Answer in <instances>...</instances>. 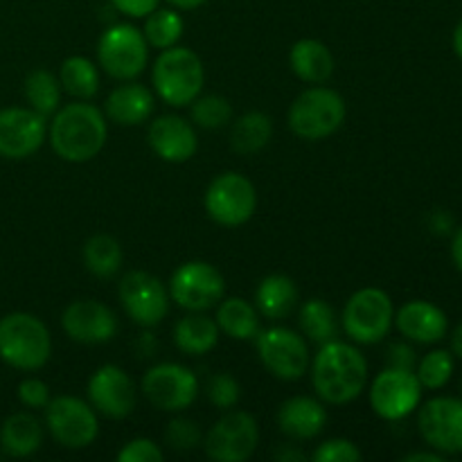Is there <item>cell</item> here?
<instances>
[{
	"instance_id": "1",
	"label": "cell",
	"mask_w": 462,
	"mask_h": 462,
	"mask_svg": "<svg viewBox=\"0 0 462 462\" xmlns=\"http://www.w3.org/2000/svg\"><path fill=\"white\" fill-rule=\"evenodd\" d=\"M368 361L352 343L329 341L319 346L311 359V383L316 395L328 404H350L364 393Z\"/></svg>"
},
{
	"instance_id": "2",
	"label": "cell",
	"mask_w": 462,
	"mask_h": 462,
	"mask_svg": "<svg viewBox=\"0 0 462 462\" xmlns=\"http://www.w3.org/2000/svg\"><path fill=\"white\" fill-rule=\"evenodd\" d=\"M108 126L104 113L86 99L59 108L50 122V144L68 162H86L106 144Z\"/></svg>"
},
{
	"instance_id": "3",
	"label": "cell",
	"mask_w": 462,
	"mask_h": 462,
	"mask_svg": "<svg viewBox=\"0 0 462 462\" xmlns=\"http://www.w3.org/2000/svg\"><path fill=\"white\" fill-rule=\"evenodd\" d=\"M52 355V337L39 316L12 311L0 319V359L16 370L43 368Z\"/></svg>"
},
{
	"instance_id": "4",
	"label": "cell",
	"mask_w": 462,
	"mask_h": 462,
	"mask_svg": "<svg viewBox=\"0 0 462 462\" xmlns=\"http://www.w3.org/2000/svg\"><path fill=\"white\" fill-rule=\"evenodd\" d=\"M153 88L158 97L170 106H188L194 97L201 95L206 70L203 61L194 50L171 45L161 50L153 61Z\"/></svg>"
},
{
	"instance_id": "5",
	"label": "cell",
	"mask_w": 462,
	"mask_h": 462,
	"mask_svg": "<svg viewBox=\"0 0 462 462\" xmlns=\"http://www.w3.org/2000/svg\"><path fill=\"white\" fill-rule=\"evenodd\" d=\"M346 99L332 88L311 86L302 90L289 106V126L302 140H325L346 122Z\"/></svg>"
},
{
	"instance_id": "6",
	"label": "cell",
	"mask_w": 462,
	"mask_h": 462,
	"mask_svg": "<svg viewBox=\"0 0 462 462\" xmlns=\"http://www.w3.org/2000/svg\"><path fill=\"white\" fill-rule=\"evenodd\" d=\"M343 329L361 346H373L388 337L395 320V307L383 289L365 287L352 293L343 310Z\"/></svg>"
},
{
	"instance_id": "7",
	"label": "cell",
	"mask_w": 462,
	"mask_h": 462,
	"mask_svg": "<svg viewBox=\"0 0 462 462\" xmlns=\"http://www.w3.org/2000/svg\"><path fill=\"white\" fill-rule=\"evenodd\" d=\"M99 66L113 79L129 81L143 75L149 61V43L143 30L131 23L106 27L97 41Z\"/></svg>"
},
{
	"instance_id": "8",
	"label": "cell",
	"mask_w": 462,
	"mask_h": 462,
	"mask_svg": "<svg viewBox=\"0 0 462 462\" xmlns=\"http://www.w3.org/2000/svg\"><path fill=\"white\" fill-rule=\"evenodd\" d=\"M43 411L50 436L66 449H86L97 438V411L88 402L72 395H61L50 400Z\"/></svg>"
},
{
	"instance_id": "9",
	"label": "cell",
	"mask_w": 462,
	"mask_h": 462,
	"mask_svg": "<svg viewBox=\"0 0 462 462\" xmlns=\"http://www.w3.org/2000/svg\"><path fill=\"white\" fill-rule=\"evenodd\" d=\"M203 206L215 224L237 228L255 215V185L237 171H224L208 185Z\"/></svg>"
},
{
	"instance_id": "10",
	"label": "cell",
	"mask_w": 462,
	"mask_h": 462,
	"mask_svg": "<svg viewBox=\"0 0 462 462\" xmlns=\"http://www.w3.org/2000/svg\"><path fill=\"white\" fill-rule=\"evenodd\" d=\"M208 458L217 462H244L255 454L260 445L257 420L246 411H230L215 422L203 438Z\"/></svg>"
},
{
	"instance_id": "11",
	"label": "cell",
	"mask_w": 462,
	"mask_h": 462,
	"mask_svg": "<svg viewBox=\"0 0 462 462\" xmlns=\"http://www.w3.org/2000/svg\"><path fill=\"white\" fill-rule=\"evenodd\" d=\"M262 365L282 382H296L310 368V347L298 332L289 328L260 329L255 337Z\"/></svg>"
},
{
	"instance_id": "12",
	"label": "cell",
	"mask_w": 462,
	"mask_h": 462,
	"mask_svg": "<svg viewBox=\"0 0 462 462\" xmlns=\"http://www.w3.org/2000/svg\"><path fill=\"white\" fill-rule=\"evenodd\" d=\"M226 293V280L219 269L203 260H192L180 264L171 273L170 298L188 311H208Z\"/></svg>"
},
{
	"instance_id": "13",
	"label": "cell",
	"mask_w": 462,
	"mask_h": 462,
	"mask_svg": "<svg viewBox=\"0 0 462 462\" xmlns=\"http://www.w3.org/2000/svg\"><path fill=\"white\" fill-rule=\"evenodd\" d=\"M422 400V383L413 370L391 368L374 377L370 383V404L382 420L397 422L413 413Z\"/></svg>"
},
{
	"instance_id": "14",
	"label": "cell",
	"mask_w": 462,
	"mask_h": 462,
	"mask_svg": "<svg viewBox=\"0 0 462 462\" xmlns=\"http://www.w3.org/2000/svg\"><path fill=\"white\" fill-rule=\"evenodd\" d=\"M117 293L129 319L140 328H156L170 311V291L147 271H129L122 275Z\"/></svg>"
},
{
	"instance_id": "15",
	"label": "cell",
	"mask_w": 462,
	"mask_h": 462,
	"mask_svg": "<svg viewBox=\"0 0 462 462\" xmlns=\"http://www.w3.org/2000/svg\"><path fill=\"white\" fill-rule=\"evenodd\" d=\"M143 393L156 409L179 413L199 397V379L188 365L158 364L144 373Z\"/></svg>"
},
{
	"instance_id": "16",
	"label": "cell",
	"mask_w": 462,
	"mask_h": 462,
	"mask_svg": "<svg viewBox=\"0 0 462 462\" xmlns=\"http://www.w3.org/2000/svg\"><path fill=\"white\" fill-rule=\"evenodd\" d=\"M48 138V117L34 108H0V156L7 161L30 158Z\"/></svg>"
},
{
	"instance_id": "17",
	"label": "cell",
	"mask_w": 462,
	"mask_h": 462,
	"mask_svg": "<svg viewBox=\"0 0 462 462\" xmlns=\"http://www.w3.org/2000/svg\"><path fill=\"white\" fill-rule=\"evenodd\" d=\"M418 427L424 442L438 454H462V400L433 397L420 409Z\"/></svg>"
},
{
	"instance_id": "18",
	"label": "cell",
	"mask_w": 462,
	"mask_h": 462,
	"mask_svg": "<svg viewBox=\"0 0 462 462\" xmlns=\"http://www.w3.org/2000/svg\"><path fill=\"white\" fill-rule=\"evenodd\" d=\"M88 400L97 413L111 420H125L134 413L138 391L120 365L106 364L93 373L88 382Z\"/></svg>"
},
{
	"instance_id": "19",
	"label": "cell",
	"mask_w": 462,
	"mask_h": 462,
	"mask_svg": "<svg viewBox=\"0 0 462 462\" xmlns=\"http://www.w3.org/2000/svg\"><path fill=\"white\" fill-rule=\"evenodd\" d=\"M61 328L72 341L84 346H102L116 338L117 316L108 305L97 300H75L63 310Z\"/></svg>"
},
{
	"instance_id": "20",
	"label": "cell",
	"mask_w": 462,
	"mask_h": 462,
	"mask_svg": "<svg viewBox=\"0 0 462 462\" xmlns=\"http://www.w3.org/2000/svg\"><path fill=\"white\" fill-rule=\"evenodd\" d=\"M149 147L167 162H185L197 153L199 138L194 125L179 116H161L149 125Z\"/></svg>"
},
{
	"instance_id": "21",
	"label": "cell",
	"mask_w": 462,
	"mask_h": 462,
	"mask_svg": "<svg viewBox=\"0 0 462 462\" xmlns=\"http://www.w3.org/2000/svg\"><path fill=\"white\" fill-rule=\"evenodd\" d=\"M402 334L415 343H438L447 337L449 319L438 305L427 300H411L395 314V320Z\"/></svg>"
},
{
	"instance_id": "22",
	"label": "cell",
	"mask_w": 462,
	"mask_h": 462,
	"mask_svg": "<svg viewBox=\"0 0 462 462\" xmlns=\"http://www.w3.org/2000/svg\"><path fill=\"white\" fill-rule=\"evenodd\" d=\"M328 424V411L319 400L307 395L289 397L278 411V427L291 440H314Z\"/></svg>"
},
{
	"instance_id": "23",
	"label": "cell",
	"mask_w": 462,
	"mask_h": 462,
	"mask_svg": "<svg viewBox=\"0 0 462 462\" xmlns=\"http://www.w3.org/2000/svg\"><path fill=\"white\" fill-rule=\"evenodd\" d=\"M156 99L147 86L129 79L111 90L106 97V117L122 126H138L153 116Z\"/></svg>"
},
{
	"instance_id": "24",
	"label": "cell",
	"mask_w": 462,
	"mask_h": 462,
	"mask_svg": "<svg viewBox=\"0 0 462 462\" xmlns=\"http://www.w3.org/2000/svg\"><path fill=\"white\" fill-rule=\"evenodd\" d=\"M43 445V427L32 413H14L0 427V449L9 458H27Z\"/></svg>"
},
{
	"instance_id": "25",
	"label": "cell",
	"mask_w": 462,
	"mask_h": 462,
	"mask_svg": "<svg viewBox=\"0 0 462 462\" xmlns=\"http://www.w3.org/2000/svg\"><path fill=\"white\" fill-rule=\"evenodd\" d=\"M291 70L296 72L298 79L307 84H323L334 72V57L328 45L319 39H300L293 43L291 54Z\"/></svg>"
},
{
	"instance_id": "26",
	"label": "cell",
	"mask_w": 462,
	"mask_h": 462,
	"mask_svg": "<svg viewBox=\"0 0 462 462\" xmlns=\"http://www.w3.org/2000/svg\"><path fill=\"white\" fill-rule=\"evenodd\" d=\"M219 341V325L203 311H192L174 325V343L189 356L208 355Z\"/></svg>"
},
{
	"instance_id": "27",
	"label": "cell",
	"mask_w": 462,
	"mask_h": 462,
	"mask_svg": "<svg viewBox=\"0 0 462 462\" xmlns=\"http://www.w3.org/2000/svg\"><path fill=\"white\" fill-rule=\"evenodd\" d=\"M257 311L271 320H280L298 305V287L289 275H266L255 291Z\"/></svg>"
},
{
	"instance_id": "28",
	"label": "cell",
	"mask_w": 462,
	"mask_h": 462,
	"mask_svg": "<svg viewBox=\"0 0 462 462\" xmlns=\"http://www.w3.org/2000/svg\"><path fill=\"white\" fill-rule=\"evenodd\" d=\"M215 320L219 325V332L228 334L235 341H251L260 332V314L251 302L239 296L221 298Z\"/></svg>"
},
{
	"instance_id": "29",
	"label": "cell",
	"mask_w": 462,
	"mask_h": 462,
	"mask_svg": "<svg viewBox=\"0 0 462 462\" xmlns=\"http://www.w3.org/2000/svg\"><path fill=\"white\" fill-rule=\"evenodd\" d=\"M273 135V120L262 111H248L230 126V147L242 156L262 152Z\"/></svg>"
},
{
	"instance_id": "30",
	"label": "cell",
	"mask_w": 462,
	"mask_h": 462,
	"mask_svg": "<svg viewBox=\"0 0 462 462\" xmlns=\"http://www.w3.org/2000/svg\"><path fill=\"white\" fill-rule=\"evenodd\" d=\"M61 81L57 75H52L50 70H32L25 77V84H23V93H25L27 104L30 108H34L36 113H41L43 117L54 116L59 111V104H61Z\"/></svg>"
},
{
	"instance_id": "31",
	"label": "cell",
	"mask_w": 462,
	"mask_h": 462,
	"mask_svg": "<svg viewBox=\"0 0 462 462\" xmlns=\"http://www.w3.org/2000/svg\"><path fill=\"white\" fill-rule=\"evenodd\" d=\"M300 329L310 341L323 343L334 341L338 337V320L337 311L329 305L328 300H320V298H311L305 305L300 307Z\"/></svg>"
},
{
	"instance_id": "32",
	"label": "cell",
	"mask_w": 462,
	"mask_h": 462,
	"mask_svg": "<svg viewBox=\"0 0 462 462\" xmlns=\"http://www.w3.org/2000/svg\"><path fill=\"white\" fill-rule=\"evenodd\" d=\"M61 88L75 99H93L99 90V70L90 59L68 57L59 72Z\"/></svg>"
},
{
	"instance_id": "33",
	"label": "cell",
	"mask_w": 462,
	"mask_h": 462,
	"mask_svg": "<svg viewBox=\"0 0 462 462\" xmlns=\"http://www.w3.org/2000/svg\"><path fill=\"white\" fill-rule=\"evenodd\" d=\"M84 264L97 278H111L122 266V246L111 235H93L84 244Z\"/></svg>"
},
{
	"instance_id": "34",
	"label": "cell",
	"mask_w": 462,
	"mask_h": 462,
	"mask_svg": "<svg viewBox=\"0 0 462 462\" xmlns=\"http://www.w3.org/2000/svg\"><path fill=\"white\" fill-rule=\"evenodd\" d=\"M183 18L176 9H161L156 7L149 16H144V39H147L149 48L165 50L171 45H179L180 36H183Z\"/></svg>"
},
{
	"instance_id": "35",
	"label": "cell",
	"mask_w": 462,
	"mask_h": 462,
	"mask_svg": "<svg viewBox=\"0 0 462 462\" xmlns=\"http://www.w3.org/2000/svg\"><path fill=\"white\" fill-rule=\"evenodd\" d=\"M189 117H192V125L201 129H221L233 120V106L224 95H199L192 99Z\"/></svg>"
},
{
	"instance_id": "36",
	"label": "cell",
	"mask_w": 462,
	"mask_h": 462,
	"mask_svg": "<svg viewBox=\"0 0 462 462\" xmlns=\"http://www.w3.org/2000/svg\"><path fill=\"white\" fill-rule=\"evenodd\" d=\"M418 379L422 383V388L429 391H438V388L447 386L454 374V356L447 350H433L429 355L422 356V361L418 364Z\"/></svg>"
},
{
	"instance_id": "37",
	"label": "cell",
	"mask_w": 462,
	"mask_h": 462,
	"mask_svg": "<svg viewBox=\"0 0 462 462\" xmlns=\"http://www.w3.org/2000/svg\"><path fill=\"white\" fill-rule=\"evenodd\" d=\"M206 395L219 411H230L242 397V386L230 373H217L208 379Z\"/></svg>"
},
{
	"instance_id": "38",
	"label": "cell",
	"mask_w": 462,
	"mask_h": 462,
	"mask_svg": "<svg viewBox=\"0 0 462 462\" xmlns=\"http://www.w3.org/2000/svg\"><path fill=\"white\" fill-rule=\"evenodd\" d=\"M165 442L174 451H192L203 442V433L194 420L176 418L167 424Z\"/></svg>"
},
{
	"instance_id": "39",
	"label": "cell",
	"mask_w": 462,
	"mask_h": 462,
	"mask_svg": "<svg viewBox=\"0 0 462 462\" xmlns=\"http://www.w3.org/2000/svg\"><path fill=\"white\" fill-rule=\"evenodd\" d=\"M364 458L359 447L347 438H332L325 440L323 445L316 447L311 460L314 462H356Z\"/></svg>"
},
{
	"instance_id": "40",
	"label": "cell",
	"mask_w": 462,
	"mask_h": 462,
	"mask_svg": "<svg viewBox=\"0 0 462 462\" xmlns=\"http://www.w3.org/2000/svg\"><path fill=\"white\" fill-rule=\"evenodd\" d=\"M120 462H162L165 454H162L161 447L156 445L149 438H135V440L126 442L125 449H120L117 454Z\"/></svg>"
},
{
	"instance_id": "41",
	"label": "cell",
	"mask_w": 462,
	"mask_h": 462,
	"mask_svg": "<svg viewBox=\"0 0 462 462\" xmlns=\"http://www.w3.org/2000/svg\"><path fill=\"white\" fill-rule=\"evenodd\" d=\"M18 400L27 409H45L52 397H50V386L43 379L27 377L18 383Z\"/></svg>"
},
{
	"instance_id": "42",
	"label": "cell",
	"mask_w": 462,
	"mask_h": 462,
	"mask_svg": "<svg viewBox=\"0 0 462 462\" xmlns=\"http://www.w3.org/2000/svg\"><path fill=\"white\" fill-rule=\"evenodd\" d=\"M388 365L391 368H402V370H413L415 364H418V356H415V350L406 343H393L388 347Z\"/></svg>"
},
{
	"instance_id": "43",
	"label": "cell",
	"mask_w": 462,
	"mask_h": 462,
	"mask_svg": "<svg viewBox=\"0 0 462 462\" xmlns=\"http://www.w3.org/2000/svg\"><path fill=\"white\" fill-rule=\"evenodd\" d=\"M161 0H111L113 7L129 18H144L158 7Z\"/></svg>"
},
{
	"instance_id": "44",
	"label": "cell",
	"mask_w": 462,
	"mask_h": 462,
	"mask_svg": "<svg viewBox=\"0 0 462 462\" xmlns=\"http://www.w3.org/2000/svg\"><path fill=\"white\" fill-rule=\"evenodd\" d=\"M451 257H454V264L456 269L462 273V226L456 230L454 239H451Z\"/></svg>"
},
{
	"instance_id": "45",
	"label": "cell",
	"mask_w": 462,
	"mask_h": 462,
	"mask_svg": "<svg viewBox=\"0 0 462 462\" xmlns=\"http://www.w3.org/2000/svg\"><path fill=\"white\" fill-rule=\"evenodd\" d=\"M156 347H158V343L153 341L152 334H143V337H140V341H138V356L140 355H143V356H153Z\"/></svg>"
},
{
	"instance_id": "46",
	"label": "cell",
	"mask_w": 462,
	"mask_h": 462,
	"mask_svg": "<svg viewBox=\"0 0 462 462\" xmlns=\"http://www.w3.org/2000/svg\"><path fill=\"white\" fill-rule=\"evenodd\" d=\"M275 460H282V462L305 460V454L298 449H289V447H280V449H275Z\"/></svg>"
},
{
	"instance_id": "47",
	"label": "cell",
	"mask_w": 462,
	"mask_h": 462,
	"mask_svg": "<svg viewBox=\"0 0 462 462\" xmlns=\"http://www.w3.org/2000/svg\"><path fill=\"white\" fill-rule=\"evenodd\" d=\"M406 462H442L445 456L442 454H429V451H415V454H409L404 458Z\"/></svg>"
},
{
	"instance_id": "48",
	"label": "cell",
	"mask_w": 462,
	"mask_h": 462,
	"mask_svg": "<svg viewBox=\"0 0 462 462\" xmlns=\"http://www.w3.org/2000/svg\"><path fill=\"white\" fill-rule=\"evenodd\" d=\"M433 228H436L438 233H449V228H451V217L447 215V212L438 210L436 215H433Z\"/></svg>"
},
{
	"instance_id": "49",
	"label": "cell",
	"mask_w": 462,
	"mask_h": 462,
	"mask_svg": "<svg viewBox=\"0 0 462 462\" xmlns=\"http://www.w3.org/2000/svg\"><path fill=\"white\" fill-rule=\"evenodd\" d=\"M167 3L174 5L176 9H197L203 3H208V0H167Z\"/></svg>"
},
{
	"instance_id": "50",
	"label": "cell",
	"mask_w": 462,
	"mask_h": 462,
	"mask_svg": "<svg viewBox=\"0 0 462 462\" xmlns=\"http://www.w3.org/2000/svg\"><path fill=\"white\" fill-rule=\"evenodd\" d=\"M451 347H454L456 355H458L462 359V323L458 325V328H456L454 337H451Z\"/></svg>"
},
{
	"instance_id": "51",
	"label": "cell",
	"mask_w": 462,
	"mask_h": 462,
	"mask_svg": "<svg viewBox=\"0 0 462 462\" xmlns=\"http://www.w3.org/2000/svg\"><path fill=\"white\" fill-rule=\"evenodd\" d=\"M454 50H456V54L462 59V18L454 30Z\"/></svg>"
}]
</instances>
